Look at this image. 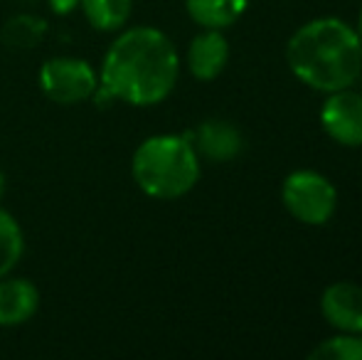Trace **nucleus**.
Returning a JSON list of instances; mask_svg holds the SVG:
<instances>
[{"label": "nucleus", "mask_w": 362, "mask_h": 360, "mask_svg": "<svg viewBox=\"0 0 362 360\" xmlns=\"http://www.w3.org/2000/svg\"><path fill=\"white\" fill-rule=\"evenodd\" d=\"M40 289L30 279L3 277L0 279V326L15 328L28 323L40 308Z\"/></svg>", "instance_id": "10"}, {"label": "nucleus", "mask_w": 362, "mask_h": 360, "mask_svg": "<svg viewBox=\"0 0 362 360\" xmlns=\"http://www.w3.org/2000/svg\"><path fill=\"white\" fill-rule=\"evenodd\" d=\"M37 84L49 101L74 106L94 99L96 89H99V74L86 59L52 57L40 67Z\"/></svg>", "instance_id": "5"}, {"label": "nucleus", "mask_w": 362, "mask_h": 360, "mask_svg": "<svg viewBox=\"0 0 362 360\" xmlns=\"http://www.w3.org/2000/svg\"><path fill=\"white\" fill-rule=\"evenodd\" d=\"M320 313L340 333H362V286L335 281L320 296Z\"/></svg>", "instance_id": "7"}, {"label": "nucleus", "mask_w": 362, "mask_h": 360, "mask_svg": "<svg viewBox=\"0 0 362 360\" xmlns=\"http://www.w3.org/2000/svg\"><path fill=\"white\" fill-rule=\"evenodd\" d=\"M281 202L291 217L310 227H320L335 215L338 190L318 170H293L281 187Z\"/></svg>", "instance_id": "4"}, {"label": "nucleus", "mask_w": 362, "mask_h": 360, "mask_svg": "<svg viewBox=\"0 0 362 360\" xmlns=\"http://www.w3.org/2000/svg\"><path fill=\"white\" fill-rule=\"evenodd\" d=\"M79 5V0H49V8L54 10L57 15H67Z\"/></svg>", "instance_id": "16"}, {"label": "nucleus", "mask_w": 362, "mask_h": 360, "mask_svg": "<svg viewBox=\"0 0 362 360\" xmlns=\"http://www.w3.org/2000/svg\"><path fill=\"white\" fill-rule=\"evenodd\" d=\"M355 33H358V40H360V45H362V10H360V15H358V28H355Z\"/></svg>", "instance_id": "17"}, {"label": "nucleus", "mask_w": 362, "mask_h": 360, "mask_svg": "<svg viewBox=\"0 0 362 360\" xmlns=\"http://www.w3.org/2000/svg\"><path fill=\"white\" fill-rule=\"evenodd\" d=\"M200 156L187 136L158 134L146 139L131 158L134 182L156 200H177L200 180Z\"/></svg>", "instance_id": "3"}, {"label": "nucleus", "mask_w": 362, "mask_h": 360, "mask_svg": "<svg viewBox=\"0 0 362 360\" xmlns=\"http://www.w3.org/2000/svg\"><path fill=\"white\" fill-rule=\"evenodd\" d=\"M25 255V235L20 222L0 207V279L8 277Z\"/></svg>", "instance_id": "14"}, {"label": "nucleus", "mask_w": 362, "mask_h": 360, "mask_svg": "<svg viewBox=\"0 0 362 360\" xmlns=\"http://www.w3.org/2000/svg\"><path fill=\"white\" fill-rule=\"evenodd\" d=\"M180 77V57L163 30L151 25L129 28L109 45L101 62L96 99L129 106H156L170 96Z\"/></svg>", "instance_id": "1"}, {"label": "nucleus", "mask_w": 362, "mask_h": 360, "mask_svg": "<svg viewBox=\"0 0 362 360\" xmlns=\"http://www.w3.org/2000/svg\"><path fill=\"white\" fill-rule=\"evenodd\" d=\"M358 82H362V72H360V77H358ZM362 91V89H360Z\"/></svg>", "instance_id": "19"}, {"label": "nucleus", "mask_w": 362, "mask_h": 360, "mask_svg": "<svg viewBox=\"0 0 362 360\" xmlns=\"http://www.w3.org/2000/svg\"><path fill=\"white\" fill-rule=\"evenodd\" d=\"M3 190H5V175H3V170H0V195H3Z\"/></svg>", "instance_id": "18"}, {"label": "nucleus", "mask_w": 362, "mask_h": 360, "mask_svg": "<svg viewBox=\"0 0 362 360\" xmlns=\"http://www.w3.org/2000/svg\"><path fill=\"white\" fill-rule=\"evenodd\" d=\"M323 131L345 149L362 146V91L353 87L330 91L320 109Z\"/></svg>", "instance_id": "6"}, {"label": "nucleus", "mask_w": 362, "mask_h": 360, "mask_svg": "<svg viewBox=\"0 0 362 360\" xmlns=\"http://www.w3.org/2000/svg\"><path fill=\"white\" fill-rule=\"evenodd\" d=\"M249 0H185V10L200 28L227 30L247 10Z\"/></svg>", "instance_id": "11"}, {"label": "nucleus", "mask_w": 362, "mask_h": 360, "mask_svg": "<svg viewBox=\"0 0 362 360\" xmlns=\"http://www.w3.org/2000/svg\"><path fill=\"white\" fill-rule=\"evenodd\" d=\"M288 67L305 87L330 94L358 84L362 45L355 28L340 18H315L300 25L286 45Z\"/></svg>", "instance_id": "2"}, {"label": "nucleus", "mask_w": 362, "mask_h": 360, "mask_svg": "<svg viewBox=\"0 0 362 360\" xmlns=\"http://www.w3.org/2000/svg\"><path fill=\"white\" fill-rule=\"evenodd\" d=\"M229 59V42L222 30H205L195 35L187 47V69L200 82H212L224 72Z\"/></svg>", "instance_id": "9"}, {"label": "nucleus", "mask_w": 362, "mask_h": 360, "mask_svg": "<svg viewBox=\"0 0 362 360\" xmlns=\"http://www.w3.org/2000/svg\"><path fill=\"white\" fill-rule=\"evenodd\" d=\"M185 136H187V141L195 146L197 156L212 161V163L234 161L244 149L242 131L224 119L202 121L195 131H190V134H185Z\"/></svg>", "instance_id": "8"}, {"label": "nucleus", "mask_w": 362, "mask_h": 360, "mask_svg": "<svg viewBox=\"0 0 362 360\" xmlns=\"http://www.w3.org/2000/svg\"><path fill=\"white\" fill-rule=\"evenodd\" d=\"M310 360H362V333H338L320 341L308 353Z\"/></svg>", "instance_id": "15"}, {"label": "nucleus", "mask_w": 362, "mask_h": 360, "mask_svg": "<svg viewBox=\"0 0 362 360\" xmlns=\"http://www.w3.org/2000/svg\"><path fill=\"white\" fill-rule=\"evenodd\" d=\"M45 35H47V23L40 15L20 13L3 25L0 37L10 50H33L42 42Z\"/></svg>", "instance_id": "13"}, {"label": "nucleus", "mask_w": 362, "mask_h": 360, "mask_svg": "<svg viewBox=\"0 0 362 360\" xmlns=\"http://www.w3.org/2000/svg\"><path fill=\"white\" fill-rule=\"evenodd\" d=\"M86 23L99 33H119L131 18L134 0H79Z\"/></svg>", "instance_id": "12"}]
</instances>
